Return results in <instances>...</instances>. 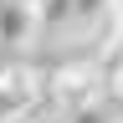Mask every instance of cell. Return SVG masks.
<instances>
[{"instance_id": "1", "label": "cell", "mask_w": 123, "mask_h": 123, "mask_svg": "<svg viewBox=\"0 0 123 123\" xmlns=\"http://www.w3.org/2000/svg\"><path fill=\"white\" fill-rule=\"evenodd\" d=\"M103 92H108L103 67H82V62H72V67H56V72H51V82H46V103H51L56 113H67V118H82V113L98 108Z\"/></svg>"}, {"instance_id": "2", "label": "cell", "mask_w": 123, "mask_h": 123, "mask_svg": "<svg viewBox=\"0 0 123 123\" xmlns=\"http://www.w3.org/2000/svg\"><path fill=\"white\" fill-rule=\"evenodd\" d=\"M46 103V87L31 67H0V123H31Z\"/></svg>"}, {"instance_id": "3", "label": "cell", "mask_w": 123, "mask_h": 123, "mask_svg": "<svg viewBox=\"0 0 123 123\" xmlns=\"http://www.w3.org/2000/svg\"><path fill=\"white\" fill-rule=\"evenodd\" d=\"M36 31H41L36 0H0V62H10L15 51H26V41Z\"/></svg>"}, {"instance_id": "4", "label": "cell", "mask_w": 123, "mask_h": 123, "mask_svg": "<svg viewBox=\"0 0 123 123\" xmlns=\"http://www.w3.org/2000/svg\"><path fill=\"white\" fill-rule=\"evenodd\" d=\"M36 21H41V31L77 26V0H36Z\"/></svg>"}, {"instance_id": "5", "label": "cell", "mask_w": 123, "mask_h": 123, "mask_svg": "<svg viewBox=\"0 0 123 123\" xmlns=\"http://www.w3.org/2000/svg\"><path fill=\"white\" fill-rule=\"evenodd\" d=\"M113 15H118V36H123V0H113Z\"/></svg>"}]
</instances>
